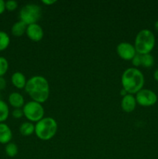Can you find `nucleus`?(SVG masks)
I'll return each instance as SVG.
<instances>
[{"label":"nucleus","instance_id":"6e6552de","mask_svg":"<svg viewBox=\"0 0 158 159\" xmlns=\"http://www.w3.org/2000/svg\"><path fill=\"white\" fill-rule=\"evenodd\" d=\"M116 52L120 58L125 61H131L136 53L134 45L129 42H121L116 47Z\"/></svg>","mask_w":158,"mask_h":159},{"label":"nucleus","instance_id":"9d476101","mask_svg":"<svg viewBox=\"0 0 158 159\" xmlns=\"http://www.w3.org/2000/svg\"><path fill=\"white\" fill-rule=\"evenodd\" d=\"M136 98L133 95L127 94L124 97H122L121 101V107L122 110L125 113H131L136 109Z\"/></svg>","mask_w":158,"mask_h":159},{"label":"nucleus","instance_id":"7ed1b4c3","mask_svg":"<svg viewBox=\"0 0 158 159\" xmlns=\"http://www.w3.org/2000/svg\"><path fill=\"white\" fill-rule=\"evenodd\" d=\"M155 43L156 40L153 33L148 29H143L139 31L136 34L134 47L136 53L143 55L150 54L154 48Z\"/></svg>","mask_w":158,"mask_h":159},{"label":"nucleus","instance_id":"9b49d317","mask_svg":"<svg viewBox=\"0 0 158 159\" xmlns=\"http://www.w3.org/2000/svg\"><path fill=\"white\" fill-rule=\"evenodd\" d=\"M8 101L11 107H13L14 109L23 108V106L25 105V100L23 96L20 93L17 92H13L10 93L8 98Z\"/></svg>","mask_w":158,"mask_h":159},{"label":"nucleus","instance_id":"39448f33","mask_svg":"<svg viewBox=\"0 0 158 159\" xmlns=\"http://www.w3.org/2000/svg\"><path fill=\"white\" fill-rule=\"evenodd\" d=\"M42 14V9L39 5L28 3L25 5L20 11V19L26 25L37 23Z\"/></svg>","mask_w":158,"mask_h":159},{"label":"nucleus","instance_id":"1a4fd4ad","mask_svg":"<svg viewBox=\"0 0 158 159\" xmlns=\"http://www.w3.org/2000/svg\"><path fill=\"white\" fill-rule=\"evenodd\" d=\"M26 34L32 41L39 42L43 39L44 33L43 28L38 23H33L27 26Z\"/></svg>","mask_w":158,"mask_h":159},{"label":"nucleus","instance_id":"b1692460","mask_svg":"<svg viewBox=\"0 0 158 159\" xmlns=\"http://www.w3.org/2000/svg\"><path fill=\"white\" fill-rule=\"evenodd\" d=\"M6 79L4 77H0V90H4L6 88Z\"/></svg>","mask_w":158,"mask_h":159},{"label":"nucleus","instance_id":"423d86ee","mask_svg":"<svg viewBox=\"0 0 158 159\" xmlns=\"http://www.w3.org/2000/svg\"><path fill=\"white\" fill-rule=\"evenodd\" d=\"M23 115L31 123H37L44 117V108L36 101L31 100L25 103L23 107Z\"/></svg>","mask_w":158,"mask_h":159},{"label":"nucleus","instance_id":"f03ea898","mask_svg":"<svg viewBox=\"0 0 158 159\" xmlns=\"http://www.w3.org/2000/svg\"><path fill=\"white\" fill-rule=\"evenodd\" d=\"M122 88L129 94H136L145 83L143 74L136 68H129L123 71L121 78Z\"/></svg>","mask_w":158,"mask_h":159},{"label":"nucleus","instance_id":"c85d7f7f","mask_svg":"<svg viewBox=\"0 0 158 159\" xmlns=\"http://www.w3.org/2000/svg\"><path fill=\"white\" fill-rule=\"evenodd\" d=\"M154 27H155V30H156L158 32V20L156 22V23H155Z\"/></svg>","mask_w":158,"mask_h":159},{"label":"nucleus","instance_id":"ddd939ff","mask_svg":"<svg viewBox=\"0 0 158 159\" xmlns=\"http://www.w3.org/2000/svg\"><path fill=\"white\" fill-rule=\"evenodd\" d=\"M11 82L12 85L18 89H25L26 85V78L21 71H15L11 76Z\"/></svg>","mask_w":158,"mask_h":159},{"label":"nucleus","instance_id":"bb28decb","mask_svg":"<svg viewBox=\"0 0 158 159\" xmlns=\"http://www.w3.org/2000/svg\"><path fill=\"white\" fill-rule=\"evenodd\" d=\"M127 94H129V93H127V92L125 91V90L123 88H122V89L120 90V95L122 96V97H124V96H126Z\"/></svg>","mask_w":158,"mask_h":159},{"label":"nucleus","instance_id":"cd10ccee","mask_svg":"<svg viewBox=\"0 0 158 159\" xmlns=\"http://www.w3.org/2000/svg\"><path fill=\"white\" fill-rule=\"evenodd\" d=\"M153 78H154V79L156 82H158V68L153 73Z\"/></svg>","mask_w":158,"mask_h":159},{"label":"nucleus","instance_id":"aec40b11","mask_svg":"<svg viewBox=\"0 0 158 159\" xmlns=\"http://www.w3.org/2000/svg\"><path fill=\"white\" fill-rule=\"evenodd\" d=\"M9 70V61L4 57L0 56V77H3Z\"/></svg>","mask_w":158,"mask_h":159},{"label":"nucleus","instance_id":"4468645a","mask_svg":"<svg viewBox=\"0 0 158 159\" xmlns=\"http://www.w3.org/2000/svg\"><path fill=\"white\" fill-rule=\"evenodd\" d=\"M26 28H27V25L23 21L20 20L18 22H15L11 28V32L12 34L15 37H20L26 34Z\"/></svg>","mask_w":158,"mask_h":159},{"label":"nucleus","instance_id":"f257e3e1","mask_svg":"<svg viewBox=\"0 0 158 159\" xmlns=\"http://www.w3.org/2000/svg\"><path fill=\"white\" fill-rule=\"evenodd\" d=\"M25 91L32 100L43 103L50 96V85L47 79L41 75H35L28 79Z\"/></svg>","mask_w":158,"mask_h":159},{"label":"nucleus","instance_id":"4be33fe9","mask_svg":"<svg viewBox=\"0 0 158 159\" xmlns=\"http://www.w3.org/2000/svg\"><path fill=\"white\" fill-rule=\"evenodd\" d=\"M131 61H132V65L134 66V68L141 66V62H142V55L137 53V54L133 57Z\"/></svg>","mask_w":158,"mask_h":159},{"label":"nucleus","instance_id":"412c9836","mask_svg":"<svg viewBox=\"0 0 158 159\" xmlns=\"http://www.w3.org/2000/svg\"><path fill=\"white\" fill-rule=\"evenodd\" d=\"M18 7V2L15 0H9L6 2V9L8 11H14Z\"/></svg>","mask_w":158,"mask_h":159},{"label":"nucleus","instance_id":"20e7f679","mask_svg":"<svg viewBox=\"0 0 158 159\" xmlns=\"http://www.w3.org/2000/svg\"><path fill=\"white\" fill-rule=\"evenodd\" d=\"M57 131V123L52 117H43L35 124L36 136L42 141H49Z\"/></svg>","mask_w":158,"mask_h":159},{"label":"nucleus","instance_id":"a211bd4d","mask_svg":"<svg viewBox=\"0 0 158 159\" xmlns=\"http://www.w3.org/2000/svg\"><path fill=\"white\" fill-rule=\"evenodd\" d=\"M5 152H6L7 156L10 157V158H14L18 154V147L15 143L9 142L7 144H6Z\"/></svg>","mask_w":158,"mask_h":159},{"label":"nucleus","instance_id":"2eb2a0df","mask_svg":"<svg viewBox=\"0 0 158 159\" xmlns=\"http://www.w3.org/2000/svg\"><path fill=\"white\" fill-rule=\"evenodd\" d=\"M35 132V124L29 121L22 123L20 126V133L23 136L28 137L32 135Z\"/></svg>","mask_w":158,"mask_h":159},{"label":"nucleus","instance_id":"0eeeda50","mask_svg":"<svg viewBox=\"0 0 158 159\" xmlns=\"http://www.w3.org/2000/svg\"><path fill=\"white\" fill-rule=\"evenodd\" d=\"M137 104L141 107H148L154 105L157 101V96L153 91L147 89H142L135 96Z\"/></svg>","mask_w":158,"mask_h":159},{"label":"nucleus","instance_id":"c756f323","mask_svg":"<svg viewBox=\"0 0 158 159\" xmlns=\"http://www.w3.org/2000/svg\"></svg>","mask_w":158,"mask_h":159},{"label":"nucleus","instance_id":"dca6fc26","mask_svg":"<svg viewBox=\"0 0 158 159\" xmlns=\"http://www.w3.org/2000/svg\"><path fill=\"white\" fill-rule=\"evenodd\" d=\"M9 116V108L5 101L0 99V123H4Z\"/></svg>","mask_w":158,"mask_h":159},{"label":"nucleus","instance_id":"f8f14e48","mask_svg":"<svg viewBox=\"0 0 158 159\" xmlns=\"http://www.w3.org/2000/svg\"><path fill=\"white\" fill-rule=\"evenodd\" d=\"M12 138V132L10 127L5 123H0V144H7Z\"/></svg>","mask_w":158,"mask_h":159},{"label":"nucleus","instance_id":"f3484780","mask_svg":"<svg viewBox=\"0 0 158 159\" xmlns=\"http://www.w3.org/2000/svg\"><path fill=\"white\" fill-rule=\"evenodd\" d=\"M10 43V37L5 31L0 30V51L7 49Z\"/></svg>","mask_w":158,"mask_h":159},{"label":"nucleus","instance_id":"a878e982","mask_svg":"<svg viewBox=\"0 0 158 159\" xmlns=\"http://www.w3.org/2000/svg\"><path fill=\"white\" fill-rule=\"evenodd\" d=\"M57 1H55V0H42L41 2L46 6H51V5L54 4Z\"/></svg>","mask_w":158,"mask_h":159},{"label":"nucleus","instance_id":"6ab92c4d","mask_svg":"<svg viewBox=\"0 0 158 159\" xmlns=\"http://www.w3.org/2000/svg\"><path fill=\"white\" fill-rule=\"evenodd\" d=\"M154 65V58L150 54H147L142 55V62H141V66L144 68H151Z\"/></svg>","mask_w":158,"mask_h":159},{"label":"nucleus","instance_id":"393cba45","mask_svg":"<svg viewBox=\"0 0 158 159\" xmlns=\"http://www.w3.org/2000/svg\"><path fill=\"white\" fill-rule=\"evenodd\" d=\"M5 10H6V2L0 0V15H2Z\"/></svg>","mask_w":158,"mask_h":159},{"label":"nucleus","instance_id":"5701e85b","mask_svg":"<svg viewBox=\"0 0 158 159\" xmlns=\"http://www.w3.org/2000/svg\"><path fill=\"white\" fill-rule=\"evenodd\" d=\"M12 115L15 119H20V118H22L24 116V115H23V108L14 109L12 112Z\"/></svg>","mask_w":158,"mask_h":159}]
</instances>
